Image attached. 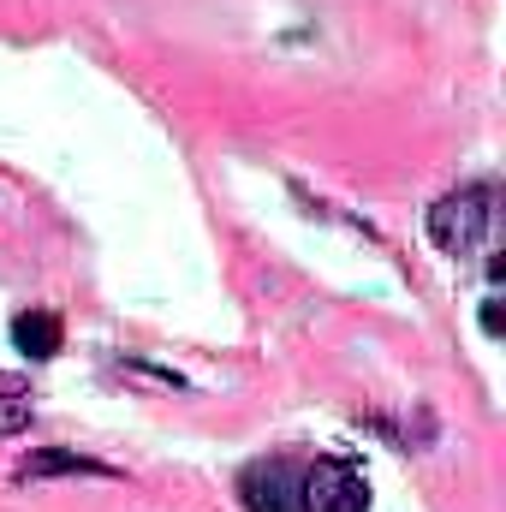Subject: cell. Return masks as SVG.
Instances as JSON below:
<instances>
[{"label": "cell", "mask_w": 506, "mask_h": 512, "mask_svg": "<svg viewBox=\"0 0 506 512\" xmlns=\"http://www.w3.org/2000/svg\"><path fill=\"white\" fill-rule=\"evenodd\" d=\"M48 477H114V465H102V459H84V453H72V447H36V453H24L18 459V483H48Z\"/></svg>", "instance_id": "cell-4"}, {"label": "cell", "mask_w": 506, "mask_h": 512, "mask_svg": "<svg viewBox=\"0 0 506 512\" xmlns=\"http://www.w3.org/2000/svg\"><path fill=\"white\" fill-rule=\"evenodd\" d=\"M12 346H18L24 358L48 364V358H60L66 328H60V316H54V310H18V316H12Z\"/></svg>", "instance_id": "cell-5"}, {"label": "cell", "mask_w": 506, "mask_h": 512, "mask_svg": "<svg viewBox=\"0 0 506 512\" xmlns=\"http://www.w3.org/2000/svg\"><path fill=\"white\" fill-rule=\"evenodd\" d=\"M423 227H429V245L441 256H477L483 239H489V227H495V185L471 179V185L435 197V209H429Z\"/></svg>", "instance_id": "cell-1"}, {"label": "cell", "mask_w": 506, "mask_h": 512, "mask_svg": "<svg viewBox=\"0 0 506 512\" xmlns=\"http://www.w3.org/2000/svg\"><path fill=\"white\" fill-rule=\"evenodd\" d=\"M298 512H370V483L346 459H316L298 471Z\"/></svg>", "instance_id": "cell-2"}, {"label": "cell", "mask_w": 506, "mask_h": 512, "mask_svg": "<svg viewBox=\"0 0 506 512\" xmlns=\"http://www.w3.org/2000/svg\"><path fill=\"white\" fill-rule=\"evenodd\" d=\"M298 471L304 465H292L286 453L251 459L239 471V507L245 512H298Z\"/></svg>", "instance_id": "cell-3"}, {"label": "cell", "mask_w": 506, "mask_h": 512, "mask_svg": "<svg viewBox=\"0 0 506 512\" xmlns=\"http://www.w3.org/2000/svg\"><path fill=\"white\" fill-rule=\"evenodd\" d=\"M483 334L501 340V298H483Z\"/></svg>", "instance_id": "cell-7"}, {"label": "cell", "mask_w": 506, "mask_h": 512, "mask_svg": "<svg viewBox=\"0 0 506 512\" xmlns=\"http://www.w3.org/2000/svg\"><path fill=\"white\" fill-rule=\"evenodd\" d=\"M30 429V393L18 376H0V435H18Z\"/></svg>", "instance_id": "cell-6"}]
</instances>
